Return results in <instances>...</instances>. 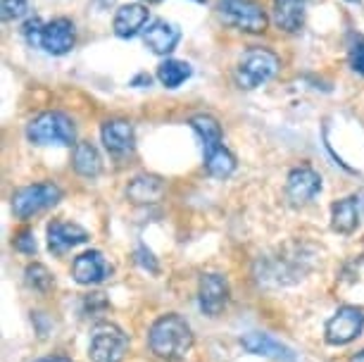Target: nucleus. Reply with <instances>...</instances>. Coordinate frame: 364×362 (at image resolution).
Returning <instances> with one entry per match:
<instances>
[{
    "mask_svg": "<svg viewBox=\"0 0 364 362\" xmlns=\"http://www.w3.org/2000/svg\"><path fill=\"white\" fill-rule=\"evenodd\" d=\"M348 63H350V70L355 74H360V77H364V36L353 38L350 50H348Z\"/></svg>",
    "mask_w": 364,
    "mask_h": 362,
    "instance_id": "nucleus-26",
    "label": "nucleus"
},
{
    "mask_svg": "<svg viewBox=\"0 0 364 362\" xmlns=\"http://www.w3.org/2000/svg\"><path fill=\"white\" fill-rule=\"evenodd\" d=\"M193 74V67H191L186 60H174V58H167L157 65V81L164 86V88H178L186 79H191Z\"/></svg>",
    "mask_w": 364,
    "mask_h": 362,
    "instance_id": "nucleus-22",
    "label": "nucleus"
},
{
    "mask_svg": "<svg viewBox=\"0 0 364 362\" xmlns=\"http://www.w3.org/2000/svg\"><path fill=\"white\" fill-rule=\"evenodd\" d=\"M191 129L198 134V139H200V143H203V150L208 153V150H212V148H217V146H222V124L212 117V115H193L191 117Z\"/></svg>",
    "mask_w": 364,
    "mask_h": 362,
    "instance_id": "nucleus-21",
    "label": "nucleus"
},
{
    "mask_svg": "<svg viewBox=\"0 0 364 362\" xmlns=\"http://www.w3.org/2000/svg\"><path fill=\"white\" fill-rule=\"evenodd\" d=\"M72 167L74 172L86 176V179H95L102 172V158L98 153V148L91 141H81L74 146L72 153Z\"/></svg>",
    "mask_w": 364,
    "mask_h": 362,
    "instance_id": "nucleus-20",
    "label": "nucleus"
},
{
    "mask_svg": "<svg viewBox=\"0 0 364 362\" xmlns=\"http://www.w3.org/2000/svg\"><path fill=\"white\" fill-rule=\"evenodd\" d=\"M240 346L252 355H262V358H274L281 362H295V353L288 346H284L281 341H277L269 334L262 331H250L240 336Z\"/></svg>",
    "mask_w": 364,
    "mask_h": 362,
    "instance_id": "nucleus-15",
    "label": "nucleus"
},
{
    "mask_svg": "<svg viewBox=\"0 0 364 362\" xmlns=\"http://www.w3.org/2000/svg\"><path fill=\"white\" fill-rule=\"evenodd\" d=\"M129 353V336L117 324H98L91 334L88 358L91 362H122Z\"/></svg>",
    "mask_w": 364,
    "mask_h": 362,
    "instance_id": "nucleus-6",
    "label": "nucleus"
},
{
    "mask_svg": "<svg viewBox=\"0 0 364 362\" xmlns=\"http://www.w3.org/2000/svg\"><path fill=\"white\" fill-rule=\"evenodd\" d=\"M205 169L210 176L215 179H226L236 172V158H233L231 150H226L224 146H217L205 153Z\"/></svg>",
    "mask_w": 364,
    "mask_h": 362,
    "instance_id": "nucleus-23",
    "label": "nucleus"
},
{
    "mask_svg": "<svg viewBox=\"0 0 364 362\" xmlns=\"http://www.w3.org/2000/svg\"><path fill=\"white\" fill-rule=\"evenodd\" d=\"M24 279H26V284H29V289L38 293L50 291V286H53V275L48 272L46 265H41V262H31L24 272Z\"/></svg>",
    "mask_w": 364,
    "mask_h": 362,
    "instance_id": "nucleus-24",
    "label": "nucleus"
},
{
    "mask_svg": "<svg viewBox=\"0 0 364 362\" xmlns=\"http://www.w3.org/2000/svg\"><path fill=\"white\" fill-rule=\"evenodd\" d=\"M26 139L33 146H72L77 139V129H74L72 117H67L65 112L48 110L29 122Z\"/></svg>",
    "mask_w": 364,
    "mask_h": 362,
    "instance_id": "nucleus-3",
    "label": "nucleus"
},
{
    "mask_svg": "<svg viewBox=\"0 0 364 362\" xmlns=\"http://www.w3.org/2000/svg\"><path fill=\"white\" fill-rule=\"evenodd\" d=\"M109 272H112V267L107 265L100 250H86V252H81L79 257H74V262H72V277H74V282L81 286H93V284L105 282L109 277Z\"/></svg>",
    "mask_w": 364,
    "mask_h": 362,
    "instance_id": "nucleus-12",
    "label": "nucleus"
},
{
    "mask_svg": "<svg viewBox=\"0 0 364 362\" xmlns=\"http://www.w3.org/2000/svg\"><path fill=\"white\" fill-rule=\"evenodd\" d=\"M196 3H205V0H196Z\"/></svg>",
    "mask_w": 364,
    "mask_h": 362,
    "instance_id": "nucleus-34",
    "label": "nucleus"
},
{
    "mask_svg": "<svg viewBox=\"0 0 364 362\" xmlns=\"http://www.w3.org/2000/svg\"><path fill=\"white\" fill-rule=\"evenodd\" d=\"M302 3H305V0H302Z\"/></svg>",
    "mask_w": 364,
    "mask_h": 362,
    "instance_id": "nucleus-35",
    "label": "nucleus"
},
{
    "mask_svg": "<svg viewBox=\"0 0 364 362\" xmlns=\"http://www.w3.org/2000/svg\"><path fill=\"white\" fill-rule=\"evenodd\" d=\"M77 43V29L74 22L67 17H58L53 22H48L41 33V48L48 55H67Z\"/></svg>",
    "mask_w": 364,
    "mask_h": 362,
    "instance_id": "nucleus-10",
    "label": "nucleus"
},
{
    "mask_svg": "<svg viewBox=\"0 0 364 362\" xmlns=\"http://www.w3.org/2000/svg\"><path fill=\"white\" fill-rule=\"evenodd\" d=\"M63 201V188L53 181H38L31 186H24L15 191L12 196V213L17 220H31L33 215L43 213V210L53 208Z\"/></svg>",
    "mask_w": 364,
    "mask_h": 362,
    "instance_id": "nucleus-4",
    "label": "nucleus"
},
{
    "mask_svg": "<svg viewBox=\"0 0 364 362\" xmlns=\"http://www.w3.org/2000/svg\"><path fill=\"white\" fill-rule=\"evenodd\" d=\"M143 3H162V0H143Z\"/></svg>",
    "mask_w": 364,
    "mask_h": 362,
    "instance_id": "nucleus-33",
    "label": "nucleus"
},
{
    "mask_svg": "<svg viewBox=\"0 0 364 362\" xmlns=\"http://www.w3.org/2000/svg\"><path fill=\"white\" fill-rule=\"evenodd\" d=\"M319 191H321V176L310 165L291 169V174L286 179V198L291 201V205L302 208V205L312 203Z\"/></svg>",
    "mask_w": 364,
    "mask_h": 362,
    "instance_id": "nucleus-8",
    "label": "nucleus"
},
{
    "mask_svg": "<svg viewBox=\"0 0 364 362\" xmlns=\"http://www.w3.org/2000/svg\"><path fill=\"white\" fill-rule=\"evenodd\" d=\"M12 245H15L17 252H24V255H33V252H36V238H33V231L31 229H22L15 236Z\"/></svg>",
    "mask_w": 364,
    "mask_h": 362,
    "instance_id": "nucleus-27",
    "label": "nucleus"
},
{
    "mask_svg": "<svg viewBox=\"0 0 364 362\" xmlns=\"http://www.w3.org/2000/svg\"><path fill=\"white\" fill-rule=\"evenodd\" d=\"M219 17H222L224 24L243 33H262L269 26L267 10L255 0H222Z\"/></svg>",
    "mask_w": 364,
    "mask_h": 362,
    "instance_id": "nucleus-5",
    "label": "nucleus"
},
{
    "mask_svg": "<svg viewBox=\"0 0 364 362\" xmlns=\"http://www.w3.org/2000/svg\"><path fill=\"white\" fill-rule=\"evenodd\" d=\"M150 12L143 3H127L114 12L112 29L119 38H134L136 33H143L148 24Z\"/></svg>",
    "mask_w": 364,
    "mask_h": 362,
    "instance_id": "nucleus-16",
    "label": "nucleus"
},
{
    "mask_svg": "<svg viewBox=\"0 0 364 362\" xmlns=\"http://www.w3.org/2000/svg\"><path fill=\"white\" fill-rule=\"evenodd\" d=\"M136 262H139L143 270H148L150 275H157V272H160V265H157L153 250H148L143 243L139 245V248H136Z\"/></svg>",
    "mask_w": 364,
    "mask_h": 362,
    "instance_id": "nucleus-28",
    "label": "nucleus"
},
{
    "mask_svg": "<svg viewBox=\"0 0 364 362\" xmlns=\"http://www.w3.org/2000/svg\"><path fill=\"white\" fill-rule=\"evenodd\" d=\"M350 362H364V351H360L357 355H353V358H350Z\"/></svg>",
    "mask_w": 364,
    "mask_h": 362,
    "instance_id": "nucleus-32",
    "label": "nucleus"
},
{
    "mask_svg": "<svg viewBox=\"0 0 364 362\" xmlns=\"http://www.w3.org/2000/svg\"><path fill=\"white\" fill-rule=\"evenodd\" d=\"M229 303V282L222 275H203L200 284H198V305L208 317L222 315V310Z\"/></svg>",
    "mask_w": 364,
    "mask_h": 362,
    "instance_id": "nucleus-9",
    "label": "nucleus"
},
{
    "mask_svg": "<svg viewBox=\"0 0 364 362\" xmlns=\"http://www.w3.org/2000/svg\"><path fill=\"white\" fill-rule=\"evenodd\" d=\"M100 139L109 150V155H129L136 148V132L129 119H107L100 129Z\"/></svg>",
    "mask_w": 364,
    "mask_h": 362,
    "instance_id": "nucleus-13",
    "label": "nucleus"
},
{
    "mask_svg": "<svg viewBox=\"0 0 364 362\" xmlns=\"http://www.w3.org/2000/svg\"><path fill=\"white\" fill-rule=\"evenodd\" d=\"M272 22L277 29L295 33L305 24V3L302 0H274L272 3Z\"/></svg>",
    "mask_w": 364,
    "mask_h": 362,
    "instance_id": "nucleus-17",
    "label": "nucleus"
},
{
    "mask_svg": "<svg viewBox=\"0 0 364 362\" xmlns=\"http://www.w3.org/2000/svg\"><path fill=\"white\" fill-rule=\"evenodd\" d=\"M139 84H146V86H150V77L148 74H139L134 81H132V86H139Z\"/></svg>",
    "mask_w": 364,
    "mask_h": 362,
    "instance_id": "nucleus-31",
    "label": "nucleus"
},
{
    "mask_svg": "<svg viewBox=\"0 0 364 362\" xmlns=\"http://www.w3.org/2000/svg\"><path fill=\"white\" fill-rule=\"evenodd\" d=\"M162 196H164V181L155 174H139L127 186V198L139 205L157 203Z\"/></svg>",
    "mask_w": 364,
    "mask_h": 362,
    "instance_id": "nucleus-19",
    "label": "nucleus"
},
{
    "mask_svg": "<svg viewBox=\"0 0 364 362\" xmlns=\"http://www.w3.org/2000/svg\"><path fill=\"white\" fill-rule=\"evenodd\" d=\"M43 22H41L38 17H33V19H29V22L24 24V36H26V41H29L31 46H41V33H43Z\"/></svg>",
    "mask_w": 364,
    "mask_h": 362,
    "instance_id": "nucleus-29",
    "label": "nucleus"
},
{
    "mask_svg": "<svg viewBox=\"0 0 364 362\" xmlns=\"http://www.w3.org/2000/svg\"><path fill=\"white\" fill-rule=\"evenodd\" d=\"M360 227V203L355 196L341 198L331 205V229L336 234L350 236Z\"/></svg>",
    "mask_w": 364,
    "mask_h": 362,
    "instance_id": "nucleus-18",
    "label": "nucleus"
},
{
    "mask_svg": "<svg viewBox=\"0 0 364 362\" xmlns=\"http://www.w3.org/2000/svg\"><path fill=\"white\" fill-rule=\"evenodd\" d=\"M181 41V29L167 19H155L143 29V43H146L155 55H169L176 50Z\"/></svg>",
    "mask_w": 364,
    "mask_h": 362,
    "instance_id": "nucleus-14",
    "label": "nucleus"
},
{
    "mask_svg": "<svg viewBox=\"0 0 364 362\" xmlns=\"http://www.w3.org/2000/svg\"><path fill=\"white\" fill-rule=\"evenodd\" d=\"M364 329V310L355 305H343L333 312L324 326V339L328 346H348Z\"/></svg>",
    "mask_w": 364,
    "mask_h": 362,
    "instance_id": "nucleus-7",
    "label": "nucleus"
},
{
    "mask_svg": "<svg viewBox=\"0 0 364 362\" xmlns=\"http://www.w3.org/2000/svg\"><path fill=\"white\" fill-rule=\"evenodd\" d=\"M88 241V231L79 227L77 222L53 220L48 224V248L53 255H65L67 250L77 248V245Z\"/></svg>",
    "mask_w": 364,
    "mask_h": 362,
    "instance_id": "nucleus-11",
    "label": "nucleus"
},
{
    "mask_svg": "<svg viewBox=\"0 0 364 362\" xmlns=\"http://www.w3.org/2000/svg\"><path fill=\"white\" fill-rule=\"evenodd\" d=\"M148 346L162 360H181L193 348V331L191 324L176 312L157 317L148 331Z\"/></svg>",
    "mask_w": 364,
    "mask_h": 362,
    "instance_id": "nucleus-1",
    "label": "nucleus"
},
{
    "mask_svg": "<svg viewBox=\"0 0 364 362\" xmlns=\"http://www.w3.org/2000/svg\"><path fill=\"white\" fill-rule=\"evenodd\" d=\"M36 362H72V360L65 358V355H48V358H41Z\"/></svg>",
    "mask_w": 364,
    "mask_h": 362,
    "instance_id": "nucleus-30",
    "label": "nucleus"
},
{
    "mask_svg": "<svg viewBox=\"0 0 364 362\" xmlns=\"http://www.w3.org/2000/svg\"><path fill=\"white\" fill-rule=\"evenodd\" d=\"M279 67L281 60L269 48H248L236 65V84L243 91H255L272 77H277Z\"/></svg>",
    "mask_w": 364,
    "mask_h": 362,
    "instance_id": "nucleus-2",
    "label": "nucleus"
},
{
    "mask_svg": "<svg viewBox=\"0 0 364 362\" xmlns=\"http://www.w3.org/2000/svg\"><path fill=\"white\" fill-rule=\"evenodd\" d=\"M29 0H3V19L5 22H19L29 15Z\"/></svg>",
    "mask_w": 364,
    "mask_h": 362,
    "instance_id": "nucleus-25",
    "label": "nucleus"
}]
</instances>
